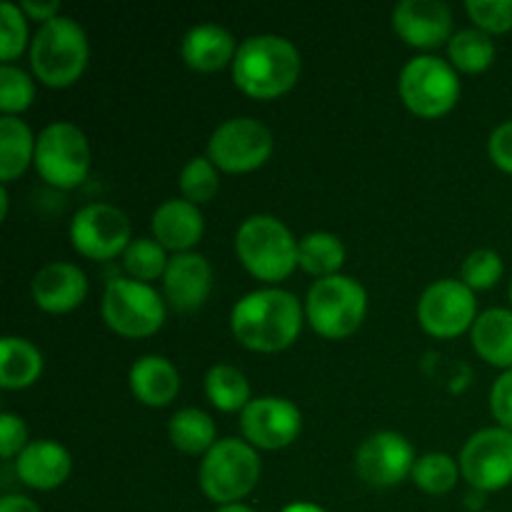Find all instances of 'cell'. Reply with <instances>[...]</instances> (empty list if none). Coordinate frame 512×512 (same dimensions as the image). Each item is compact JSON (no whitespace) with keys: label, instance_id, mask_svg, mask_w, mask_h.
Masks as SVG:
<instances>
[{"label":"cell","instance_id":"ac0fdd59","mask_svg":"<svg viewBox=\"0 0 512 512\" xmlns=\"http://www.w3.org/2000/svg\"><path fill=\"white\" fill-rule=\"evenodd\" d=\"M33 300L45 313H70L78 308L88 295V278L73 263H48L35 273Z\"/></svg>","mask_w":512,"mask_h":512},{"label":"cell","instance_id":"603a6c76","mask_svg":"<svg viewBox=\"0 0 512 512\" xmlns=\"http://www.w3.org/2000/svg\"><path fill=\"white\" fill-rule=\"evenodd\" d=\"M473 348L485 363L512 370V310L490 308L478 315L473 328Z\"/></svg>","mask_w":512,"mask_h":512},{"label":"cell","instance_id":"d6986e66","mask_svg":"<svg viewBox=\"0 0 512 512\" xmlns=\"http://www.w3.org/2000/svg\"><path fill=\"white\" fill-rule=\"evenodd\" d=\"M70 470V453L55 440H33L15 460V473L33 490L60 488L68 480Z\"/></svg>","mask_w":512,"mask_h":512},{"label":"cell","instance_id":"7c38bea8","mask_svg":"<svg viewBox=\"0 0 512 512\" xmlns=\"http://www.w3.org/2000/svg\"><path fill=\"white\" fill-rule=\"evenodd\" d=\"M70 240L80 255L90 260L118 258L128 250L130 220L110 203H90L75 213L70 223Z\"/></svg>","mask_w":512,"mask_h":512},{"label":"cell","instance_id":"ffe728a7","mask_svg":"<svg viewBox=\"0 0 512 512\" xmlns=\"http://www.w3.org/2000/svg\"><path fill=\"white\" fill-rule=\"evenodd\" d=\"M203 230L205 223L198 205L185 198L165 200L153 213V238L165 250H175V255L190 253V248H195L203 238Z\"/></svg>","mask_w":512,"mask_h":512},{"label":"cell","instance_id":"5b68a950","mask_svg":"<svg viewBox=\"0 0 512 512\" xmlns=\"http://www.w3.org/2000/svg\"><path fill=\"white\" fill-rule=\"evenodd\" d=\"M368 313V293L348 275L315 280L305 298V318L318 335L328 340L350 338Z\"/></svg>","mask_w":512,"mask_h":512},{"label":"cell","instance_id":"f546056e","mask_svg":"<svg viewBox=\"0 0 512 512\" xmlns=\"http://www.w3.org/2000/svg\"><path fill=\"white\" fill-rule=\"evenodd\" d=\"M460 468L448 453H428L415 460V468L410 478L415 480L423 493L445 495L458 485Z\"/></svg>","mask_w":512,"mask_h":512},{"label":"cell","instance_id":"7402d4cb","mask_svg":"<svg viewBox=\"0 0 512 512\" xmlns=\"http://www.w3.org/2000/svg\"><path fill=\"white\" fill-rule=\"evenodd\" d=\"M130 390L148 408H165L180 390V375L163 355H143L130 368Z\"/></svg>","mask_w":512,"mask_h":512},{"label":"cell","instance_id":"b9f144b4","mask_svg":"<svg viewBox=\"0 0 512 512\" xmlns=\"http://www.w3.org/2000/svg\"><path fill=\"white\" fill-rule=\"evenodd\" d=\"M283 512H325V510L313 503H290L288 508H283Z\"/></svg>","mask_w":512,"mask_h":512},{"label":"cell","instance_id":"ab89813d","mask_svg":"<svg viewBox=\"0 0 512 512\" xmlns=\"http://www.w3.org/2000/svg\"><path fill=\"white\" fill-rule=\"evenodd\" d=\"M20 10H23L28 18L43 20V23H48V20L58 18L60 3H58V0H40V3H38V0H23V3H20Z\"/></svg>","mask_w":512,"mask_h":512},{"label":"cell","instance_id":"7bdbcfd3","mask_svg":"<svg viewBox=\"0 0 512 512\" xmlns=\"http://www.w3.org/2000/svg\"><path fill=\"white\" fill-rule=\"evenodd\" d=\"M215 512H255V510L248 508V505L235 503V505H223V508H218Z\"/></svg>","mask_w":512,"mask_h":512},{"label":"cell","instance_id":"4fadbf2b","mask_svg":"<svg viewBox=\"0 0 512 512\" xmlns=\"http://www.w3.org/2000/svg\"><path fill=\"white\" fill-rule=\"evenodd\" d=\"M460 473L478 493H493L512 483V433L505 428L478 430L460 453Z\"/></svg>","mask_w":512,"mask_h":512},{"label":"cell","instance_id":"2e32d148","mask_svg":"<svg viewBox=\"0 0 512 512\" xmlns=\"http://www.w3.org/2000/svg\"><path fill=\"white\" fill-rule=\"evenodd\" d=\"M393 28L408 45L420 50L440 48L453 38V13L440 0H403L393 10Z\"/></svg>","mask_w":512,"mask_h":512},{"label":"cell","instance_id":"9a60e30c","mask_svg":"<svg viewBox=\"0 0 512 512\" xmlns=\"http://www.w3.org/2000/svg\"><path fill=\"white\" fill-rule=\"evenodd\" d=\"M240 430L253 448L280 450L295 443L303 430V415L298 405L285 398H255L240 413Z\"/></svg>","mask_w":512,"mask_h":512},{"label":"cell","instance_id":"1f68e13d","mask_svg":"<svg viewBox=\"0 0 512 512\" xmlns=\"http://www.w3.org/2000/svg\"><path fill=\"white\" fill-rule=\"evenodd\" d=\"M218 190V168H215L210 158H203V155L190 158L188 163H185V168L180 170V193H183V198L188 200V203H210V200L218 195Z\"/></svg>","mask_w":512,"mask_h":512},{"label":"cell","instance_id":"6da1fadb","mask_svg":"<svg viewBox=\"0 0 512 512\" xmlns=\"http://www.w3.org/2000/svg\"><path fill=\"white\" fill-rule=\"evenodd\" d=\"M235 340L255 353H280L298 340L303 308L293 293L280 288L253 290L230 313Z\"/></svg>","mask_w":512,"mask_h":512},{"label":"cell","instance_id":"7a4b0ae2","mask_svg":"<svg viewBox=\"0 0 512 512\" xmlns=\"http://www.w3.org/2000/svg\"><path fill=\"white\" fill-rule=\"evenodd\" d=\"M300 78V53L288 38L253 35L243 40L233 60V80L245 95L273 100L285 95Z\"/></svg>","mask_w":512,"mask_h":512},{"label":"cell","instance_id":"484cf974","mask_svg":"<svg viewBox=\"0 0 512 512\" xmlns=\"http://www.w3.org/2000/svg\"><path fill=\"white\" fill-rule=\"evenodd\" d=\"M170 443L188 455L208 453L218 443V430H215L213 418L198 408H185L170 418L168 425Z\"/></svg>","mask_w":512,"mask_h":512},{"label":"cell","instance_id":"277c9868","mask_svg":"<svg viewBox=\"0 0 512 512\" xmlns=\"http://www.w3.org/2000/svg\"><path fill=\"white\" fill-rule=\"evenodd\" d=\"M235 253L250 275L265 283L285 280L298 268V240L283 220L253 215L235 235Z\"/></svg>","mask_w":512,"mask_h":512},{"label":"cell","instance_id":"d6a6232c","mask_svg":"<svg viewBox=\"0 0 512 512\" xmlns=\"http://www.w3.org/2000/svg\"><path fill=\"white\" fill-rule=\"evenodd\" d=\"M35 100V83L23 68L8 63L0 65V110L3 115L23 113L33 105Z\"/></svg>","mask_w":512,"mask_h":512},{"label":"cell","instance_id":"4316f807","mask_svg":"<svg viewBox=\"0 0 512 512\" xmlns=\"http://www.w3.org/2000/svg\"><path fill=\"white\" fill-rule=\"evenodd\" d=\"M345 263V245L333 233H308L298 243V265L318 280L333 278Z\"/></svg>","mask_w":512,"mask_h":512},{"label":"cell","instance_id":"ba28073f","mask_svg":"<svg viewBox=\"0 0 512 512\" xmlns=\"http://www.w3.org/2000/svg\"><path fill=\"white\" fill-rule=\"evenodd\" d=\"M35 170L53 188H78L90 170V145L83 130L68 120L50 123L35 143Z\"/></svg>","mask_w":512,"mask_h":512},{"label":"cell","instance_id":"9c48e42d","mask_svg":"<svg viewBox=\"0 0 512 512\" xmlns=\"http://www.w3.org/2000/svg\"><path fill=\"white\" fill-rule=\"evenodd\" d=\"M103 320L123 338H148L165 323V300L133 278H115L105 285Z\"/></svg>","mask_w":512,"mask_h":512},{"label":"cell","instance_id":"8992f818","mask_svg":"<svg viewBox=\"0 0 512 512\" xmlns=\"http://www.w3.org/2000/svg\"><path fill=\"white\" fill-rule=\"evenodd\" d=\"M200 490L213 503L235 505L253 493L260 480V458L248 440H218L200 463Z\"/></svg>","mask_w":512,"mask_h":512},{"label":"cell","instance_id":"8d00e7d4","mask_svg":"<svg viewBox=\"0 0 512 512\" xmlns=\"http://www.w3.org/2000/svg\"><path fill=\"white\" fill-rule=\"evenodd\" d=\"M28 448V425L15 413L0 415V455L5 460L18 458Z\"/></svg>","mask_w":512,"mask_h":512},{"label":"cell","instance_id":"30bf717a","mask_svg":"<svg viewBox=\"0 0 512 512\" xmlns=\"http://www.w3.org/2000/svg\"><path fill=\"white\" fill-rule=\"evenodd\" d=\"M273 153V133L255 118H230L213 130L208 158L225 173H250Z\"/></svg>","mask_w":512,"mask_h":512},{"label":"cell","instance_id":"3957f363","mask_svg":"<svg viewBox=\"0 0 512 512\" xmlns=\"http://www.w3.org/2000/svg\"><path fill=\"white\" fill-rule=\"evenodd\" d=\"M90 60L88 35L68 15L48 20L30 43V65L35 78L48 88H68L85 73Z\"/></svg>","mask_w":512,"mask_h":512},{"label":"cell","instance_id":"d590c367","mask_svg":"<svg viewBox=\"0 0 512 512\" xmlns=\"http://www.w3.org/2000/svg\"><path fill=\"white\" fill-rule=\"evenodd\" d=\"M465 10L483 33H508L512 30V0H468Z\"/></svg>","mask_w":512,"mask_h":512},{"label":"cell","instance_id":"60d3db41","mask_svg":"<svg viewBox=\"0 0 512 512\" xmlns=\"http://www.w3.org/2000/svg\"><path fill=\"white\" fill-rule=\"evenodd\" d=\"M0 512H40V508L25 495H5L0 500Z\"/></svg>","mask_w":512,"mask_h":512},{"label":"cell","instance_id":"5bb4252c","mask_svg":"<svg viewBox=\"0 0 512 512\" xmlns=\"http://www.w3.org/2000/svg\"><path fill=\"white\" fill-rule=\"evenodd\" d=\"M415 460L413 445L403 435L380 430L363 440L355 453V470L373 488H393L413 475Z\"/></svg>","mask_w":512,"mask_h":512},{"label":"cell","instance_id":"83f0119b","mask_svg":"<svg viewBox=\"0 0 512 512\" xmlns=\"http://www.w3.org/2000/svg\"><path fill=\"white\" fill-rule=\"evenodd\" d=\"M208 400L223 413H243L250 405V383L233 365H213L205 375Z\"/></svg>","mask_w":512,"mask_h":512},{"label":"cell","instance_id":"ee69618b","mask_svg":"<svg viewBox=\"0 0 512 512\" xmlns=\"http://www.w3.org/2000/svg\"><path fill=\"white\" fill-rule=\"evenodd\" d=\"M0 213H3V218H8V190H5V185L0 188Z\"/></svg>","mask_w":512,"mask_h":512},{"label":"cell","instance_id":"836d02e7","mask_svg":"<svg viewBox=\"0 0 512 512\" xmlns=\"http://www.w3.org/2000/svg\"><path fill=\"white\" fill-rule=\"evenodd\" d=\"M500 278H503V258L490 248L473 250L460 268V280L473 293L475 290H490L493 285H498Z\"/></svg>","mask_w":512,"mask_h":512},{"label":"cell","instance_id":"e0dca14e","mask_svg":"<svg viewBox=\"0 0 512 512\" xmlns=\"http://www.w3.org/2000/svg\"><path fill=\"white\" fill-rule=\"evenodd\" d=\"M165 300L178 313H193L205 305L213 290V268L198 253H178L170 258L163 275Z\"/></svg>","mask_w":512,"mask_h":512},{"label":"cell","instance_id":"f6af8a7d","mask_svg":"<svg viewBox=\"0 0 512 512\" xmlns=\"http://www.w3.org/2000/svg\"><path fill=\"white\" fill-rule=\"evenodd\" d=\"M510 303H512V280H510Z\"/></svg>","mask_w":512,"mask_h":512},{"label":"cell","instance_id":"52a82bcc","mask_svg":"<svg viewBox=\"0 0 512 512\" xmlns=\"http://www.w3.org/2000/svg\"><path fill=\"white\" fill-rule=\"evenodd\" d=\"M398 90L408 110L420 118H443L460 98L458 70L435 55L408 60L398 80Z\"/></svg>","mask_w":512,"mask_h":512},{"label":"cell","instance_id":"cb8c5ba5","mask_svg":"<svg viewBox=\"0 0 512 512\" xmlns=\"http://www.w3.org/2000/svg\"><path fill=\"white\" fill-rule=\"evenodd\" d=\"M43 373V355L30 340L3 338L0 343V385L5 390L30 388Z\"/></svg>","mask_w":512,"mask_h":512},{"label":"cell","instance_id":"44dd1931","mask_svg":"<svg viewBox=\"0 0 512 512\" xmlns=\"http://www.w3.org/2000/svg\"><path fill=\"white\" fill-rule=\"evenodd\" d=\"M235 53V38L225 28L213 23L195 25L185 33L183 43H180V55L185 63L200 73H215L223 70L225 65L233 63Z\"/></svg>","mask_w":512,"mask_h":512},{"label":"cell","instance_id":"74e56055","mask_svg":"<svg viewBox=\"0 0 512 512\" xmlns=\"http://www.w3.org/2000/svg\"><path fill=\"white\" fill-rule=\"evenodd\" d=\"M490 410H493V418L498 420L500 428L512 433V370H505L495 380L493 390H490Z\"/></svg>","mask_w":512,"mask_h":512},{"label":"cell","instance_id":"f1b7e54d","mask_svg":"<svg viewBox=\"0 0 512 512\" xmlns=\"http://www.w3.org/2000/svg\"><path fill=\"white\" fill-rule=\"evenodd\" d=\"M448 55L455 70L483 73L495 60V43L488 33L478 28H465L455 33L448 43Z\"/></svg>","mask_w":512,"mask_h":512},{"label":"cell","instance_id":"d4e9b609","mask_svg":"<svg viewBox=\"0 0 512 512\" xmlns=\"http://www.w3.org/2000/svg\"><path fill=\"white\" fill-rule=\"evenodd\" d=\"M35 143L28 125L13 115L0 118V180L8 185L10 180L20 178L30 163L35 160Z\"/></svg>","mask_w":512,"mask_h":512},{"label":"cell","instance_id":"8fae6325","mask_svg":"<svg viewBox=\"0 0 512 512\" xmlns=\"http://www.w3.org/2000/svg\"><path fill=\"white\" fill-rule=\"evenodd\" d=\"M418 320L433 338H458L478 320L475 293L463 280H435L420 295Z\"/></svg>","mask_w":512,"mask_h":512},{"label":"cell","instance_id":"4dcf8cb0","mask_svg":"<svg viewBox=\"0 0 512 512\" xmlns=\"http://www.w3.org/2000/svg\"><path fill=\"white\" fill-rule=\"evenodd\" d=\"M170 260L165 258V248L155 238H138L128 245L123 253V268L128 275L140 283L163 278Z\"/></svg>","mask_w":512,"mask_h":512},{"label":"cell","instance_id":"f35d334b","mask_svg":"<svg viewBox=\"0 0 512 512\" xmlns=\"http://www.w3.org/2000/svg\"><path fill=\"white\" fill-rule=\"evenodd\" d=\"M488 153H490V160H493L500 170H505V173L512 175V120H508V123H500L498 128L490 133Z\"/></svg>","mask_w":512,"mask_h":512},{"label":"cell","instance_id":"e575fe53","mask_svg":"<svg viewBox=\"0 0 512 512\" xmlns=\"http://www.w3.org/2000/svg\"><path fill=\"white\" fill-rule=\"evenodd\" d=\"M28 43V20L20 5L0 3V60L8 65L10 60L18 58Z\"/></svg>","mask_w":512,"mask_h":512}]
</instances>
